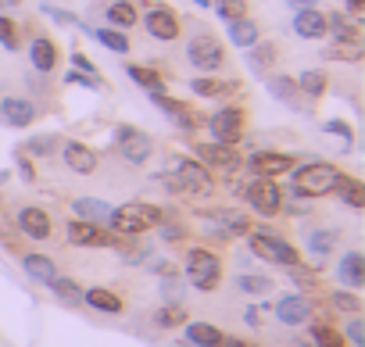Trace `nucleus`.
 I'll list each match as a JSON object with an SVG mask.
<instances>
[{
  "label": "nucleus",
  "instance_id": "1",
  "mask_svg": "<svg viewBox=\"0 0 365 347\" xmlns=\"http://www.w3.org/2000/svg\"><path fill=\"white\" fill-rule=\"evenodd\" d=\"M165 187L182 197H212L215 194V176L194 157H168V180Z\"/></svg>",
  "mask_w": 365,
  "mask_h": 347
},
{
  "label": "nucleus",
  "instance_id": "2",
  "mask_svg": "<svg viewBox=\"0 0 365 347\" xmlns=\"http://www.w3.org/2000/svg\"><path fill=\"white\" fill-rule=\"evenodd\" d=\"M161 222H165V212H161L158 204H147V201L122 204V208H115L111 219H108L111 233H118V237H140V233H147V229H154V226H161Z\"/></svg>",
  "mask_w": 365,
  "mask_h": 347
},
{
  "label": "nucleus",
  "instance_id": "3",
  "mask_svg": "<svg viewBox=\"0 0 365 347\" xmlns=\"http://www.w3.org/2000/svg\"><path fill=\"white\" fill-rule=\"evenodd\" d=\"M294 194L297 197H326L333 194L336 180H340V168L329 161H308V165H294Z\"/></svg>",
  "mask_w": 365,
  "mask_h": 347
},
{
  "label": "nucleus",
  "instance_id": "4",
  "mask_svg": "<svg viewBox=\"0 0 365 347\" xmlns=\"http://www.w3.org/2000/svg\"><path fill=\"white\" fill-rule=\"evenodd\" d=\"M187 61H190L194 72H201V76H215V72L226 68L230 54H226V47H222L219 36H212L208 29H197V33L190 36V43H187Z\"/></svg>",
  "mask_w": 365,
  "mask_h": 347
},
{
  "label": "nucleus",
  "instance_id": "5",
  "mask_svg": "<svg viewBox=\"0 0 365 347\" xmlns=\"http://www.w3.org/2000/svg\"><path fill=\"white\" fill-rule=\"evenodd\" d=\"M247 244H251V254H258L262 261H272V265H283V269L301 265L297 247L290 240H283L279 233H272V229H251L247 233Z\"/></svg>",
  "mask_w": 365,
  "mask_h": 347
},
{
  "label": "nucleus",
  "instance_id": "6",
  "mask_svg": "<svg viewBox=\"0 0 365 347\" xmlns=\"http://www.w3.org/2000/svg\"><path fill=\"white\" fill-rule=\"evenodd\" d=\"M187 279L194 283V290L212 294V290L219 286V279H222V261H219V254L208 251V247H190V251H187Z\"/></svg>",
  "mask_w": 365,
  "mask_h": 347
},
{
  "label": "nucleus",
  "instance_id": "7",
  "mask_svg": "<svg viewBox=\"0 0 365 347\" xmlns=\"http://www.w3.org/2000/svg\"><path fill=\"white\" fill-rule=\"evenodd\" d=\"M143 33L158 43H175L182 36V19L168 4H147L143 8Z\"/></svg>",
  "mask_w": 365,
  "mask_h": 347
},
{
  "label": "nucleus",
  "instance_id": "8",
  "mask_svg": "<svg viewBox=\"0 0 365 347\" xmlns=\"http://www.w3.org/2000/svg\"><path fill=\"white\" fill-rule=\"evenodd\" d=\"M194 154L197 161L208 168V172H219V176H237V172L244 168V157L237 154L233 143H194Z\"/></svg>",
  "mask_w": 365,
  "mask_h": 347
},
{
  "label": "nucleus",
  "instance_id": "9",
  "mask_svg": "<svg viewBox=\"0 0 365 347\" xmlns=\"http://www.w3.org/2000/svg\"><path fill=\"white\" fill-rule=\"evenodd\" d=\"M244 201H247L251 212H258L262 219H276V215L287 208V204H283L279 183H276V180H265V176H258L255 183L244 187Z\"/></svg>",
  "mask_w": 365,
  "mask_h": 347
},
{
  "label": "nucleus",
  "instance_id": "10",
  "mask_svg": "<svg viewBox=\"0 0 365 347\" xmlns=\"http://www.w3.org/2000/svg\"><path fill=\"white\" fill-rule=\"evenodd\" d=\"M115 150H118L122 161L143 165V161H150V154H154V140H150L143 129H136V125H118V129H115Z\"/></svg>",
  "mask_w": 365,
  "mask_h": 347
},
{
  "label": "nucleus",
  "instance_id": "11",
  "mask_svg": "<svg viewBox=\"0 0 365 347\" xmlns=\"http://www.w3.org/2000/svg\"><path fill=\"white\" fill-rule=\"evenodd\" d=\"M40 115H43V104H36L33 97H22V93H4L0 97V122L11 125V129L33 125Z\"/></svg>",
  "mask_w": 365,
  "mask_h": 347
},
{
  "label": "nucleus",
  "instance_id": "12",
  "mask_svg": "<svg viewBox=\"0 0 365 347\" xmlns=\"http://www.w3.org/2000/svg\"><path fill=\"white\" fill-rule=\"evenodd\" d=\"M205 125H208V133H212L215 143H237V140L244 136L247 115H244V108H222V111L208 115Z\"/></svg>",
  "mask_w": 365,
  "mask_h": 347
},
{
  "label": "nucleus",
  "instance_id": "13",
  "mask_svg": "<svg viewBox=\"0 0 365 347\" xmlns=\"http://www.w3.org/2000/svg\"><path fill=\"white\" fill-rule=\"evenodd\" d=\"M65 233H68V244H72V247H115V244L122 240L118 233H108L104 226L86 222V219H72V222L65 226Z\"/></svg>",
  "mask_w": 365,
  "mask_h": 347
},
{
  "label": "nucleus",
  "instance_id": "14",
  "mask_svg": "<svg viewBox=\"0 0 365 347\" xmlns=\"http://www.w3.org/2000/svg\"><path fill=\"white\" fill-rule=\"evenodd\" d=\"M294 165H297V161H294V154H287V150H255V154L244 161L247 172H255V176H265V180L287 176Z\"/></svg>",
  "mask_w": 365,
  "mask_h": 347
},
{
  "label": "nucleus",
  "instance_id": "15",
  "mask_svg": "<svg viewBox=\"0 0 365 347\" xmlns=\"http://www.w3.org/2000/svg\"><path fill=\"white\" fill-rule=\"evenodd\" d=\"M15 222H19L22 237H29V240H36V244H43V240L54 237V219H51V212H43L40 204H26V208H19Z\"/></svg>",
  "mask_w": 365,
  "mask_h": 347
},
{
  "label": "nucleus",
  "instance_id": "16",
  "mask_svg": "<svg viewBox=\"0 0 365 347\" xmlns=\"http://www.w3.org/2000/svg\"><path fill=\"white\" fill-rule=\"evenodd\" d=\"M150 100L175 122V125H182V129H197L201 122H205V115L194 108V104H187V100H179V97H168V93H161V90H150Z\"/></svg>",
  "mask_w": 365,
  "mask_h": 347
},
{
  "label": "nucleus",
  "instance_id": "17",
  "mask_svg": "<svg viewBox=\"0 0 365 347\" xmlns=\"http://www.w3.org/2000/svg\"><path fill=\"white\" fill-rule=\"evenodd\" d=\"M61 157H65V168L76 172V176H93V172L101 168V154L83 140H68L61 147Z\"/></svg>",
  "mask_w": 365,
  "mask_h": 347
},
{
  "label": "nucleus",
  "instance_id": "18",
  "mask_svg": "<svg viewBox=\"0 0 365 347\" xmlns=\"http://www.w3.org/2000/svg\"><path fill=\"white\" fill-rule=\"evenodd\" d=\"M29 61H33V68H36L40 76H51V72L58 68V61H61L58 40L47 36V33H33V40H29Z\"/></svg>",
  "mask_w": 365,
  "mask_h": 347
},
{
  "label": "nucleus",
  "instance_id": "19",
  "mask_svg": "<svg viewBox=\"0 0 365 347\" xmlns=\"http://www.w3.org/2000/svg\"><path fill=\"white\" fill-rule=\"evenodd\" d=\"M294 33L301 40H322V36H329V22L319 8H301V11H294Z\"/></svg>",
  "mask_w": 365,
  "mask_h": 347
},
{
  "label": "nucleus",
  "instance_id": "20",
  "mask_svg": "<svg viewBox=\"0 0 365 347\" xmlns=\"http://www.w3.org/2000/svg\"><path fill=\"white\" fill-rule=\"evenodd\" d=\"M208 219L219 226V233L215 237H247L251 233V219L244 215V212H237V208H215V212H208Z\"/></svg>",
  "mask_w": 365,
  "mask_h": 347
},
{
  "label": "nucleus",
  "instance_id": "21",
  "mask_svg": "<svg viewBox=\"0 0 365 347\" xmlns=\"http://www.w3.org/2000/svg\"><path fill=\"white\" fill-rule=\"evenodd\" d=\"M276 318L283 326H304L312 318V301L301 297V294H287V297L276 301Z\"/></svg>",
  "mask_w": 365,
  "mask_h": 347
},
{
  "label": "nucleus",
  "instance_id": "22",
  "mask_svg": "<svg viewBox=\"0 0 365 347\" xmlns=\"http://www.w3.org/2000/svg\"><path fill=\"white\" fill-rule=\"evenodd\" d=\"M101 15L108 19L111 29H133L136 19H140V4H136V0H104Z\"/></svg>",
  "mask_w": 365,
  "mask_h": 347
},
{
  "label": "nucleus",
  "instance_id": "23",
  "mask_svg": "<svg viewBox=\"0 0 365 347\" xmlns=\"http://www.w3.org/2000/svg\"><path fill=\"white\" fill-rule=\"evenodd\" d=\"M336 279H340L347 290H361V286H365V254H361V251H347V254L336 261Z\"/></svg>",
  "mask_w": 365,
  "mask_h": 347
},
{
  "label": "nucleus",
  "instance_id": "24",
  "mask_svg": "<svg viewBox=\"0 0 365 347\" xmlns=\"http://www.w3.org/2000/svg\"><path fill=\"white\" fill-rule=\"evenodd\" d=\"M230 26V43L233 47H240V51H251L258 40H262V26L255 22V19H233V22H226Z\"/></svg>",
  "mask_w": 365,
  "mask_h": 347
},
{
  "label": "nucleus",
  "instance_id": "25",
  "mask_svg": "<svg viewBox=\"0 0 365 347\" xmlns=\"http://www.w3.org/2000/svg\"><path fill=\"white\" fill-rule=\"evenodd\" d=\"M83 301L93 308V311H104V315H122V297L115 294V290H108V286H90V290H83Z\"/></svg>",
  "mask_w": 365,
  "mask_h": 347
},
{
  "label": "nucleus",
  "instance_id": "26",
  "mask_svg": "<svg viewBox=\"0 0 365 347\" xmlns=\"http://www.w3.org/2000/svg\"><path fill=\"white\" fill-rule=\"evenodd\" d=\"M72 212H76V219H86V222H104L108 226V219H111V204L108 201H97V197H76L72 201Z\"/></svg>",
  "mask_w": 365,
  "mask_h": 347
},
{
  "label": "nucleus",
  "instance_id": "27",
  "mask_svg": "<svg viewBox=\"0 0 365 347\" xmlns=\"http://www.w3.org/2000/svg\"><path fill=\"white\" fill-rule=\"evenodd\" d=\"M333 194L347 204V208H365V183L361 180H354V176H347V172H340V180H336V187H333Z\"/></svg>",
  "mask_w": 365,
  "mask_h": 347
},
{
  "label": "nucleus",
  "instance_id": "28",
  "mask_svg": "<svg viewBox=\"0 0 365 347\" xmlns=\"http://www.w3.org/2000/svg\"><path fill=\"white\" fill-rule=\"evenodd\" d=\"M304 244H308V251H312V254H333V251H336V244H340V229H333V226L308 229V233H304Z\"/></svg>",
  "mask_w": 365,
  "mask_h": 347
},
{
  "label": "nucleus",
  "instance_id": "29",
  "mask_svg": "<svg viewBox=\"0 0 365 347\" xmlns=\"http://www.w3.org/2000/svg\"><path fill=\"white\" fill-rule=\"evenodd\" d=\"M22 269L29 272V279H36V283H51L54 276H58V265L47 258V254H36V251H29V254H22Z\"/></svg>",
  "mask_w": 365,
  "mask_h": 347
},
{
  "label": "nucleus",
  "instance_id": "30",
  "mask_svg": "<svg viewBox=\"0 0 365 347\" xmlns=\"http://www.w3.org/2000/svg\"><path fill=\"white\" fill-rule=\"evenodd\" d=\"M279 54H283V47H279L276 40H269V43H262V40H258V43L247 51V65H251L255 72H269V68L276 65V58H279Z\"/></svg>",
  "mask_w": 365,
  "mask_h": 347
},
{
  "label": "nucleus",
  "instance_id": "31",
  "mask_svg": "<svg viewBox=\"0 0 365 347\" xmlns=\"http://www.w3.org/2000/svg\"><path fill=\"white\" fill-rule=\"evenodd\" d=\"M326 22H329V36H336V43H361V26L358 22H351L347 15H326Z\"/></svg>",
  "mask_w": 365,
  "mask_h": 347
},
{
  "label": "nucleus",
  "instance_id": "32",
  "mask_svg": "<svg viewBox=\"0 0 365 347\" xmlns=\"http://www.w3.org/2000/svg\"><path fill=\"white\" fill-rule=\"evenodd\" d=\"M190 90L197 93V97H230V93H237L240 86L237 83H226V79H212V76H197V79H190Z\"/></svg>",
  "mask_w": 365,
  "mask_h": 347
},
{
  "label": "nucleus",
  "instance_id": "33",
  "mask_svg": "<svg viewBox=\"0 0 365 347\" xmlns=\"http://www.w3.org/2000/svg\"><path fill=\"white\" fill-rule=\"evenodd\" d=\"M269 93L283 100L287 108H301V90H297V79L290 76H269Z\"/></svg>",
  "mask_w": 365,
  "mask_h": 347
},
{
  "label": "nucleus",
  "instance_id": "34",
  "mask_svg": "<svg viewBox=\"0 0 365 347\" xmlns=\"http://www.w3.org/2000/svg\"><path fill=\"white\" fill-rule=\"evenodd\" d=\"M297 90H301V97L319 100V97L329 90V72H322V68H308V72L297 79Z\"/></svg>",
  "mask_w": 365,
  "mask_h": 347
},
{
  "label": "nucleus",
  "instance_id": "35",
  "mask_svg": "<svg viewBox=\"0 0 365 347\" xmlns=\"http://www.w3.org/2000/svg\"><path fill=\"white\" fill-rule=\"evenodd\" d=\"M222 329H215L212 322H187V340L194 347H219L222 343Z\"/></svg>",
  "mask_w": 365,
  "mask_h": 347
},
{
  "label": "nucleus",
  "instance_id": "36",
  "mask_svg": "<svg viewBox=\"0 0 365 347\" xmlns=\"http://www.w3.org/2000/svg\"><path fill=\"white\" fill-rule=\"evenodd\" d=\"M125 76H129L136 86H143L147 93L165 86V76H161L158 68H147V65H133V61H125Z\"/></svg>",
  "mask_w": 365,
  "mask_h": 347
},
{
  "label": "nucleus",
  "instance_id": "37",
  "mask_svg": "<svg viewBox=\"0 0 365 347\" xmlns=\"http://www.w3.org/2000/svg\"><path fill=\"white\" fill-rule=\"evenodd\" d=\"M101 47H108L111 54H129V36L125 33H118V29H108V26H101V29H86Z\"/></svg>",
  "mask_w": 365,
  "mask_h": 347
},
{
  "label": "nucleus",
  "instance_id": "38",
  "mask_svg": "<svg viewBox=\"0 0 365 347\" xmlns=\"http://www.w3.org/2000/svg\"><path fill=\"white\" fill-rule=\"evenodd\" d=\"M47 286H51V294H54L61 304H72V308H76V304L83 301V286H79L76 279H68V276H54Z\"/></svg>",
  "mask_w": 365,
  "mask_h": 347
},
{
  "label": "nucleus",
  "instance_id": "39",
  "mask_svg": "<svg viewBox=\"0 0 365 347\" xmlns=\"http://www.w3.org/2000/svg\"><path fill=\"white\" fill-rule=\"evenodd\" d=\"M22 26L15 22V19H8V15H0V47L4 51H11V54H19L22 51Z\"/></svg>",
  "mask_w": 365,
  "mask_h": 347
},
{
  "label": "nucleus",
  "instance_id": "40",
  "mask_svg": "<svg viewBox=\"0 0 365 347\" xmlns=\"http://www.w3.org/2000/svg\"><path fill=\"white\" fill-rule=\"evenodd\" d=\"M312 343H315V347H344L347 340H344V333H340L336 326L315 322V326H312Z\"/></svg>",
  "mask_w": 365,
  "mask_h": 347
},
{
  "label": "nucleus",
  "instance_id": "41",
  "mask_svg": "<svg viewBox=\"0 0 365 347\" xmlns=\"http://www.w3.org/2000/svg\"><path fill=\"white\" fill-rule=\"evenodd\" d=\"M54 150H58V136H33L22 143V154L29 157H51Z\"/></svg>",
  "mask_w": 365,
  "mask_h": 347
},
{
  "label": "nucleus",
  "instance_id": "42",
  "mask_svg": "<svg viewBox=\"0 0 365 347\" xmlns=\"http://www.w3.org/2000/svg\"><path fill=\"white\" fill-rule=\"evenodd\" d=\"M215 11L222 22H233V19H244L251 11V0H215Z\"/></svg>",
  "mask_w": 365,
  "mask_h": 347
},
{
  "label": "nucleus",
  "instance_id": "43",
  "mask_svg": "<svg viewBox=\"0 0 365 347\" xmlns=\"http://www.w3.org/2000/svg\"><path fill=\"white\" fill-rule=\"evenodd\" d=\"M237 290L258 297V294H269V290H272V279H269V276H247V272H244V276H237Z\"/></svg>",
  "mask_w": 365,
  "mask_h": 347
},
{
  "label": "nucleus",
  "instance_id": "44",
  "mask_svg": "<svg viewBox=\"0 0 365 347\" xmlns=\"http://www.w3.org/2000/svg\"><path fill=\"white\" fill-rule=\"evenodd\" d=\"M154 322H158L161 329H172V326H182V322H187V311H182L179 304H165V308L154 311Z\"/></svg>",
  "mask_w": 365,
  "mask_h": 347
},
{
  "label": "nucleus",
  "instance_id": "45",
  "mask_svg": "<svg viewBox=\"0 0 365 347\" xmlns=\"http://www.w3.org/2000/svg\"><path fill=\"white\" fill-rule=\"evenodd\" d=\"M329 304H333L336 311H344V315H358V311H361V301H358V294H351V290H333Z\"/></svg>",
  "mask_w": 365,
  "mask_h": 347
},
{
  "label": "nucleus",
  "instance_id": "46",
  "mask_svg": "<svg viewBox=\"0 0 365 347\" xmlns=\"http://www.w3.org/2000/svg\"><path fill=\"white\" fill-rule=\"evenodd\" d=\"M344 340L354 343V347H365V322H361L358 315H351V322H347V329H344Z\"/></svg>",
  "mask_w": 365,
  "mask_h": 347
},
{
  "label": "nucleus",
  "instance_id": "47",
  "mask_svg": "<svg viewBox=\"0 0 365 347\" xmlns=\"http://www.w3.org/2000/svg\"><path fill=\"white\" fill-rule=\"evenodd\" d=\"M333 54L344 58V61H361V43H336Z\"/></svg>",
  "mask_w": 365,
  "mask_h": 347
},
{
  "label": "nucleus",
  "instance_id": "48",
  "mask_svg": "<svg viewBox=\"0 0 365 347\" xmlns=\"http://www.w3.org/2000/svg\"><path fill=\"white\" fill-rule=\"evenodd\" d=\"M68 83H79V86H90V90H101V76H86V72H68Z\"/></svg>",
  "mask_w": 365,
  "mask_h": 347
},
{
  "label": "nucleus",
  "instance_id": "49",
  "mask_svg": "<svg viewBox=\"0 0 365 347\" xmlns=\"http://www.w3.org/2000/svg\"><path fill=\"white\" fill-rule=\"evenodd\" d=\"M72 68H76V72H86V76H97L93 61H90V58H86L83 51H76V54H72Z\"/></svg>",
  "mask_w": 365,
  "mask_h": 347
},
{
  "label": "nucleus",
  "instance_id": "50",
  "mask_svg": "<svg viewBox=\"0 0 365 347\" xmlns=\"http://www.w3.org/2000/svg\"><path fill=\"white\" fill-rule=\"evenodd\" d=\"M326 133L344 136V143H351V140H354V133H351V125H347V122H326Z\"/></svg>",
  "mask_w": 365,
  "mask_h": 347
},
{
  "label": "nucleus",
  "instance_id": "51",
  "mask_svg": "<svg viewBox=\"0 0 365 347\" xmlns=\"http://www.w3.org/2000/svg\"><path fill=\"white\" fill-rule=\"evenodd\" d=\"M15 161H19V168H22V180H29V183H33V180H36V172H33L29 154H22V150H19V154H15Z\"/></svg>",
  "mask_w": 365,
  "mask_h": 347
},
{
  "label": "nucleus",
  "instance_id": "52",
  "mask_svg": "<svg viewBox=\"0 0 365 347\" xmlns=\"http://www.w3.org/2000/svg\"><path fill=\"white\" fill-rule=\"evenodd\" d=\"M290 276L297 279V286H315V276H312V272H304L301 265H290Z\"/></svg>",
  "mask_w": 365,
  "mask_h": 347
},
{
  "label": "nucleus",
  "instance_id": "53",
  "mask_svg": "<svg viewBox=\"0 0 365 347\" xmlns=\"http://www.w3.org/2000/svg\"><path fill=\"white\" fill-rule=\"evenodd\" d=\"M47 15H51L54 22H65V26H79V19H76V15H68V11H58V8H51V4H47Z\"/></svg>",
  "mask_w": 365,
  "mask_h": 347
},
{
  "label": "nucleus",
  "instance_id": "54",
  "mask_svg": "<svg viewBox=\"0 0 365 347\" xmlns=\"http://www.w3.org/2000/svg\"><path fill=\"white\" fill-rule=\"evenodd\" d=\"M344 4H347V15L351 19H361L365 15V0H344Z\"/></svg>",
  "mask_w": 365,
  "mask_h": 347
},
{
  "label": "nucleus",
  "instance_id": "55",
  "mask_svg": "<svg viewBox=\"0 0 365 347\" xmlns=\"http://www.w3.org/2000/svg\"><path fill=\"white\" fill-rule=\"evenodd\" d=\"M219 347H255V343H251V340H240V336H222Z\"/></svg>",
  "mask_w": 365,
  "mask_h": 347
},
{
  "label": "nucleus",
  "instance_id": "56",
  "mask_svg": "<svg viewBox=\"0 0 365 347\" xmlns=\"http://www.w3.org/2000/svg\"><path fill=\"white\" fill-rule=\"evenodd\" d=\"M319 0H287V8H294V11H301V8H315Z\"/></svg>",
  "mask_w": 365,
  "mask_h": 347
},
{
  "label": "nucleus",
  "instance_id": "57",
  "mask_svg": "<svg viewBox=\"0 0 365 347\" xmlns=\"http://www.w3.org/2000/svg\"><path fill=\"white\" fill-rule=\"evenodd\" d=\"M244 322H247V326H258V311L247 308V311H244Z\"/></svg>",
  "mask_w": 365,
  "mask_h": 347
},
{
  "label": "nucleus",
  "instance_id": "58",
  "mask_svg": "<svg viewBox=\"0 0 365 347\" xmlns=\"http://www.w3.org/2000/svg\"><path fill=\"white\" fill-rule=\"evenodd\" d=\"M194 4H197V8H208V4H212V0H194Z\"/></svg>",
  "mask_w": 365,
  "mask_h": 347
}]
</instances>
